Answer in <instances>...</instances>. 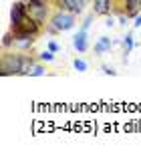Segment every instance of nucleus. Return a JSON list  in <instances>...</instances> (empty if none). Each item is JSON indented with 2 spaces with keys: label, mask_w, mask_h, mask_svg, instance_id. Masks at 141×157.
Here are the masks:
<instances>
[{
  "label": "nucleus",
  "mask_w": 141,
  "mask_h": 157,
  "mask_svg": "<svg viewBox=\"0 0 141 157\" xmlns=\"http://www.w3.org/2000/svg\"><path fill=\"white\" fill-rule=\"evenodd\" d=\"M105 24H107V26H113L115 20H113V18H107V20H105Z\"/></svg>",
  "instance_id": "nucleus-18"
},
{
  "label": "nucleus",
  "mask_w": 141,
  "mask_h": 157,
  "mask_svg": "<svg viewBox=\"0 0 141 157\" xmlns=\"http://www.w3.org/2000/svg\"><path fill=\"white\" fill-rule=\"evenodd\" d=\"M45 73H46L45 67H42V65H37V63H34V65H32V69H30V77H42Z\"/></svg>",
  "instance_id": "nucleus-12"
},
{
  "label": "nucleus",
  "mask_w": 141,
  "mask_h": 157,
  "mask_svg": "<svg viewBox=\"0 0 141 157\" xmlns=\"http://www.w3.org/2000/svg\"><path fill=\"white\" fill-rule=\"evenodd\" d=\"M133 48H135V36H133V33H127L123 36V51H125L123 52V55H125L123 60H125V63H127V56L133 52Z\"/></svg>",
  "instance_id": "nucleus-10"
},
{
  "label": "nucleus",
  "mask_w": 141,
  "mask_h": 157,
  "mask_svg": "<svg viewBox=\"0 0 141 157\" xmlns=\"http://www.w3.org/2000/svg\"><path fill=\"white\" fill-rule=\"evenodd\" d=\"M133 28H141V14L135 16V22H133Z\"/></svg>",
  "instance_id": "nucleus-17"
},
{
  "label": "nucleus",
  "mask_w": 141,
  "mask_h": 157,
  "mask_svg": "<svg viewBox=\"0 0 141 157\" xmlns=\"http://www.w3.org/2000/svg\"><path fill=\"white\" fill-rule=\"evenodd\" d=\"M59 48H61V46L57 44L55 40H50V42H49V51H53V52H59Z\"/></svg>",
  "instance_id": "nucleus-15"
},
{
  "label": "nucleus",
  "mask_w": 141,
  "mask_h": 157,
  "mask_svg": "<svg viewBox=\"0 0 141 157\" xmlns=\"http://www.w3.org/2000/svg\"><path fill=\"white\" fill-rule=\"evenodd\" d=\"M113 8V2L111 0H93V12L99 14V16H107Z\"/></svg>",
  "instance_id": "nucleus-8"
},
{
  "label": "nucleus",
  "mask_w": 141,
  "mask_h": 157,
  "mask_svg": "<svg viewBox=\"0 0 141 157\" xmlns=\"http://www.w3.org/2000/svg\"><path fill=\"white\" fill-rule=\"evenodd\" d=\"M123 4H125V14L129 18H135L141 10V0H123Z\"/></svg>",
  "instance_id": "nucleus-9"
},
{
  "label": "nucleus",
  "mask_w": 141,
  "mask_h": 157,
  "mask_svg": "<svg viewBox=\"0 0 141 157\" xmlns=\"http://www.w3.org/2000/svg\"><path fill=\"white\" fill-rule=\"evenodd\" d=\"M26 2V10L28 16L37 22H45L46 16H49V6H46V0H24Z\"/></svg>",
  "instance_id": "nucleus-3"
},
{
  "label": "nucleus",
  "mask_w": 141,
  "mask_h": 157,
  "mask_svg": "<svg viewBox=\"0 0 141 157\" xmlns=\"http://www.w3.org/2000/svg\"><path fill=\"white\" fill-rule=\"evenodd\" d=\"M73 65H75V69H77L79 73H85V71H87V63H85L83 59H75Z\"/></svg>",
  "instance_id": "nucleus-13"
},
{
  "label": "nucleus",
  "mask_w": 141,
  "mask_h": 157,
  "mask_svg": "<svg viewBox=\"0 0 141 157\" xmlns=\"http://www.w3.org/2000/svg\"><path fill=\"white\" fill-rule=\"evenodd\" d=\"M73 46H75V51H79V52H87V48H89V40H87V30H85V28H81V30L75 34Z\"/></svg>",
  "instance_id": "nucleus-7"
},
{
  "label": "nucleus",
  "mask_w": 141,
  "mask_h": 157,
  "mask_svg": "<svg viewBox=\"0 0 141 157\" xmlns=\"http://www.w3.org/2000/svg\"><path fill=\"white\" fill-rule=\"evenodd\" d=\"M101 71H103L105 75H111V77H117V71H115V69H111V67H107V65H103V67H101Z\"/></svg>",
  "instance_id": "nucleus-14"
},
{
  "label": "nucleus",
  "mask_w": 141,
  "mask_h": 157,
  "mask_svg": "<svg viewBox=\"0 0 141 157\" xmlns=\"http://www.w3.org/2000/svg\"><path fill=\"white\" fill-rule=\"evenodd\" d=\"M91 22H93V16H87V18H85V22H83V26H81V28H85V30H87V28L91 26Z\"/></svg>",
  "instance_id": "nucleus-16"
},
{
  "label": "nucleus",
  "mask_w": 141,
  "mask_h": 157,
  "mask_svg": "<svg viewBox=\"0 0 141 157\" xmlns=\"http://www.w3.org/2000/svg\"><path fill=\"white\" fill-rule=\"evenodd\" d=\"M55 4L59 6V10H67L77 16L85 10V0H55Z\"/></svg>",
  "instance_id": "nucleus-5"
},
{
  "label": "nucleus",
  "mask_w": 141,
  "mask_h": 157,
  "mask_svg": "<svg viewBox=\"0 0 141 157\" xmlns=\"http://www.w3.org/2000/svg\"><path fill=\"white\" fill-rule=\"evenodd\" d=\"M28 16V10H26V2H14L12 10H10V26L12 28H18L20 24L26 20Z\"/></svg>",
  "instance_id": "nucleus-4"
},
{
  "label": "nucleus",
  "mask_w": 141,
  "mask_h": 157,
  "mask_svg": "<svg viewBox=\"0 0 141 157\" xmlns=\"http://www.w3.org/2000/svg\"><path fill=\"white\" fill-rule=\"evenodd\" d=\"M113 46H115V40H111L109 36H101L99 40L95 42V48H93V51H95L97 56H101V55H105V52H109Z\"/></svg>",
  "instance_id": "nucleus-6"
},
{
  "label": "nucleus",
  "mask_w": 141,
  "mask_h": 157,
  "mask_svg": "<svg viewBox=\"0 0 141 157\" xmlns=\"http://www.w3.org/2000/svg\"><path fill=\"white\" fill-rule=\"evenodd\" d=\"M77 24V14L67 12V10H59L50 16V30L53 33H67Z\"/></svg>",
  "instance_id": "nucleus-2"
},
{
  "label": "nucleus",
  "mask_w": 141,
  "mask_h": 157,
  "mask_svg": "<svg viewBox=\"0 0 141 157\" xmlns=\"http://www.w3.org/2000/svg\"><path fill=\"white\" fill-rule=\"evenodd\" d=\"M38 60H41V63H53V60H55V52L53 51L41 52V55H38Z\"/></svg>",
  "instance_id": "nucleus-11"
},
{
  "label": "nucleus",
  "mask_w": 141,
  "mask_h": 157,
  "mask_svg": "<svg viewBox=\"0 0 141 157\" xmlns=\"http://www.w3.org/2000/svg\"><path fill=\"white\" fill-rule=\"evenodd\" d=\"M34 65V59L26 55H16V52H6L2 56V75H30V69Z\"/></svg>",
  "instance_id": "nucleus-1"
}]
</instances>
